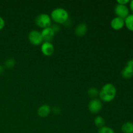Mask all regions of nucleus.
<instances>
[{"label": "nucleus", "mask_w": 133, "mask_h": 133, "mask_svg": "<svg viewBox=\"0 0 133 133\" xmlns=\"http://www.w3.org/2000/svg\"><path fill=\"white\" fill-rule=\"evenodd\" d=\"M51 27L52 29L53 30V31H54V32H55V33H56V32H58V31H59V30H60L59 25H57V24L53 25L51 26Z\"/></svg>", "instance_id": "20"}, {"label": "nucleus", "mask_w": 133, "mask_h": 133, "mask_svg": "<svg viewBox=\"0 0 133 133\" xmlns=\"http://www.w3.org/2000/svg\"><path fill=\"white\" fill-rule=\"evenodd\" d=\"M131 61H132V64H133V58H132V59L131 60Z\"/></svg>", "instance_id": "24"}, {"label": "nucleus", "mask_w": 133, "mask_h": 133, "mask_svg": "<svg viewBox=\"0 0 133 133\" xmlns=\"http://www.w3.org/2000/svg\"><path fill=\"white\" fill-rule=\"evenodd\" d=\"M51 19L58 24H64L68 21L69 14L63 8H56L51 13Z\"/></svg>", "instance_id": "2"}, {"label": "nucleus", "mask_w": 133, "mask_h": 133, "mask_svg": "<svg viewBox=\"0 0 133 133\" xmlns=\"http://www.w3.org/2000/svg\"><path fill=\"white\" fill-rule=\"evenodd\" d=\"M88 31V26L86 23H80L76 27L75 33L78 36H83L85 35Z\"/></svg>", "instance_id": "12"}, {"label": "nucleus", "mask_w": 133, "mask_h": 133, "mask_svg": "<svg viewBox=\"0 0 133 133\" xmlns=\"http://www.w3.org/2000/svg\"><path fill=\"white\" fill-rule=\"evenodd\" d=\"M121 129L123 133H133V123L131 122L124 123L122 125Z\"/></svg>", "instance_id": "13"}, {"label": "nucleus", "mask_w": 133, "mask_h": 133, "mask_svg": "<svg viewBox=\"0 0 133 133\" xmlns=\"http://www.w3.org/2000/svg\"><path fill=\"white\" fill-rule=\"evenodd\" d=\"M55 48L51 42H44L41 45V51L45 56H51L54 52Z\"/></svg>", "instance_id": "9"}, {"label": "nucleus", "mask_w": 133, "mask_h": 133, "mask_svg": "<svg viewBox=\"0 0 133 133\" xmlns=\"http://www.w3.org/2000/svg\"><path fill=\"white\" fill-rule=\"evenodd\" d=\"M29 41L34 45H39L44 42L41 32L36 30H32L28 35Z\"/></svg>", "instance_id": "4"}, {"label": "nucleus", "mask_w": 133, "mask_h": 133, "mask_svg": "<svg viewBox=\"0 0 133 133\" xmlns=\"http://www.w3.org/2000/svg\"><path fill=\"white\" fill-rule=\"evenodd\" d=\"M125 25L129 31H133V14H129L125 19H124Z\"/></svg>", "instance_id": "14"}, {"label": "nucleus", "mask_w": 133, "mask_h": 133, "mask_svg": "<svg viewBox=\"0 0 133 133\" xmlns=\"http://www.w3.org/2000/svg\"><path fill=\"white\" fill-rule=\"evenodd\" d=\"M98 133H116L115 131L113 130V129L110 128L109 127L104 126V127L99 128L98 130Z\"/></svg>", "instance_id": "17"}, {"label": "nucleus", "mask_w": 133, "mask_h": 133, "mask_svg": "<svg viewBox=\"0 0 133 133\" xmlns=\"http://www.w3.org/2000/svg\"><path fill=\"white\" fill-rule=\"evenodd\" d=\"M130 10L127 5H122L117 4L114 8V12L117 17L125 19L129 15Z\"/></svg>", "instance_id": "5"}, {"label": "nucleus", "mask_w": 133, "mask_h": 133, "mask_svg": "<svg viewBox=\"0 0 133 133\" xmlns=\"http://www.w3.org/2000/svg\"><path fill=\"white\" fill-rule=\"evenodd\" d=\"M102 108V103L100 99L97 98L92 99L88 103V109L93 114H97Z\"/></svg>", "instance_id": "6"}, {"label": "nucleus", "mask_w": 133, "mask_h": 133, "mask_svg": "<svg viewBox=\"0 0 133 133\" xmlns=\"http://www.w3.org/2000/svg\"><path fill=\"white\" fill-rule=\"evenodd\" d=\"M116 88L112 83H107L101 88L99 93V97L104 102H110L116 96Z\"/></svg>", "instance_id": "1"}, {"label": "nucleus", "mask_w": 133, "mask_h": 133, "mask_svg": "<svg viewBox=\"0 0 133 133\" xmlns=\"http://www.w3.org/2000/svg\"><path fill=\"white\" fill-rule=\"evenodd\" d=\"M94 124L96 127L101 128L105 126V121L103 117L98 116H96L94 119Z\"/></svg>", "instance_id": "15"}, {"label": "nucleus", "mask_w": 133, "mask_h": 133, "mask_svg": "<svg viewBox=\"0 0 133 133\" xmlns=\"http://www.w3.org/2000/svg\"><path fill=\"white\" fill-rule=\"evenodd\" d=\"M40 32H41L44 42H51L53 40L55 34L51 27L44 29Z\"/></svg>", "instance_id": "8"}, {"label": "nucleus", "mask_w": 133, "mask_h": 133, "mask_svg": "<svg viewBox=\"0 0 133 133\" xmlns=\"http://www.w3.org/2000/svg\"><path fill=\"white\" fill-rule=\"evenodd\" d=\"M51 111V108L50 107V106L47 104H44V105H41L38 109V114L39 116L45 118L50 114Z\"/></svg>", "instance_id": "11"}, {"label": "nucleus", "mask_w": 133, "mask_h": 133, "mask_svg": "<svg viewBox=\"0 0 133 133\" xmlns=\"http://www.w3.org/2000/svg\"><path fill=\"white\" fill-rule=\"evenodd\" d=\"M122 76L125 79H131L133 76V64L131 60L128 61L125 67L122 71Z\"/></svg>", "instance_id": "7"}, {"label": "nucleus", "mask_w": 133, "mask_h": 133, "mask_svg": "<svg viewBox=\"0 0 133 133\" xmlns=\"http://www.w3.org/2000/svg\"><path fill=\"white\" fill-rule=\"evenodd\" d=\"M15 65V61L13 58H9L7 59L5 62V66L7 68H11Z\"/></svg>", "instance_id": "18"}, {"label": "nucleus", "mask_w": 133, "mask_h": 133, "mask_svg": "<svg viewBox=\"0 0 133 133\" xmlns=\"http://www.w3.org/2000/svg\"><path fill=\"white\" fill-rule=\"evenodd\" d=\"M110 26L114 30H120L125 26L124 19L119 17H115L110 22Z\"/></svg>", "instance_id": "10"}, {"label": "nucleus", "mask_w": 133, "mask_h": 133, "mask_svg": "<svg viewBox=\"0 0 133 133\" xmlns=\"http://www.w3.org/2000/svg\"><path fill=\"white\" fill-rule=\"evenodd\" d=\"M51 22L52 20L51 19L50 16L45 13L38 15L35 19V23L36 25L42 29L51 27Z\"/></svg>", "instance_id": "3"}, {"label": "nucleus", "mask_w": 133, "mask_h": 133, "mask_svg": "<svg viewBox=\"0 0 133 133\" xmlns=\"http://www.w3.org/2000/svg\"><path fill=\"white\" fill-rule=\"evenodd\" d=\"M4 73V68L1 65H0V75H2Z\"/></svg>", "instance_id": "23"}, {"label": "nucleus", "mask_w": 133, "mask_h": 133, "mask_svg": "<svg viewBox=\"0 0 133 133\" xmlns=\"http://www.w3.org/2000/svg\"><path fill=\"white\" fill-rule=\"evenodd\" d=\"M116 2H117V4H119V5H127V4L129 3L130 1L129 0H118Z\"/></svg>", "instance_id": "19"}, {"label": "nucleus", "mask_w": 133, "mask_h": 133, "mask_svg": "<svg viewBox=\"0 0 133 133\" xmlns=\"http://www.w3.org/2000/svg\"><path fill=\"white\" fill-rule=\"evenodd\" d=\"M5 20H4V19L2 18V17L0 16V31H1V30H2L4 28V27H5Z\"/></svg>", "instance_id": "21"}, {"label": "nucleus", "mask_w": 133, "mask_h": 133, "mask_svg": "<svg viewBox=\"0 0 133 133\" xmlns=\"http://www.w3.org/2000/svg\"><path fill=\"white\" fill-rule=\"evenodd\" d=\"M99 92L98 91V90L96 88H94V87L90 88L88 90V96L90 97H92V99L96 98V97L99 96Z\"/></svg>", "instance_id": "16"}, {"label": "nucleus", "mask_w": 133, "mask_h": 133, "mask_svg": "<svg viewBox=\"0 0 133 133\" xmlns=\"http://www.w3.org/2000/svg\"><path fill=\"white\" fill-rule=\"evenodd\" d=\"M129 8H130V10H131V12H132L133 14V0H132V1H130Z\"/></svg>", "instance_id": "22"}]
</instances>
